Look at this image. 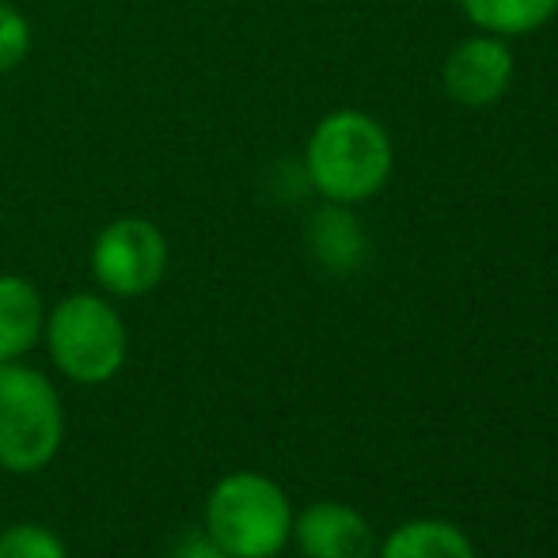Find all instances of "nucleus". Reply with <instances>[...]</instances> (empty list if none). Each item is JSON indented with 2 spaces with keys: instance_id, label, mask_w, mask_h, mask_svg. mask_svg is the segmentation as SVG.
<instances>
[{
  "instance_id": "f257e3e1",
  "label": "nucleus",
  "mask_w": 558,
  "mask_h": 558,
  "mask_svg": "<svg viewBox=\"0 0 558 558\" xmlns=\"http://www.w3.org/2000/svg\"><path fill=\"white\" fill-rule=\"evenodd\" d=\"M396 148L373 114L335 111L308 137V183L335 206H357L388 186Z\"/></svg>"
},
{
  "instance_id": "9b49d317",
  "label": "nucleus",
  "mask_w": 558,
  "mask_h": 558,
  "mask_svg": "<svg viewBox=\"0 0 558 558\" xmlns=\"http://www.w3.org/2000/svg\"><path fill=\"white\" fill-rule=\"evenodd\" d=\"M460 12L483 35L521 38L555 20L558 0H460Z\"/></svg>"
},
{
  "instance_id": "423d86ee",
  "label": "nucleus",
  "mask_w": 558,
  "mask_h": 558,
  "mask_svg": "<svg viewBox=\"0 0 558 558\" xmlns=\"http://www.w3.org/2000/svg\"><path fill=\"white\" fill-rule=\"evenodd\" d=\"M513 84V50L498 35H471L448 53L445 92L460 107H490Z\"/></svg>"
},
{
  "instance_id": "39448f33",
  "label": "nucleus",
  "mask_w": 558,
  "mask_h": 558,
  "mask_svg": "<svg viewBox=\"0 0 558 558\" xmlns=\"http://www.w3.org/2000/svg\"><path fill=\"white\" fill-rule=\"evenodd\" d=\"M168 240L145 217H118L92 247V274L114 296H145L163 281Z\"/></svg>"
},
{
  "instance_id": "4468645a",
  "label": "nucleus",
  "mask_w": 558,
  "mask_h": 558,
  "mask_svg": "<svg viewBox=\"0 0 558 558\" xmlns=\"http://www.w3.org/2000/svg\"><path fill=\"white\" fill-rule=\"evenodd\" d=\"M171 558H228V555L206 536V529H198V532H186V536L179 539Z\"/></svg>"
},
{
  "instance_id": "20e7f679",
  "label": "nucleus",
  "mask_w": 558,
  "mask_h": 558,
  "mask_svg": "<svg viewBox=\"0 0 558 558\" xmlns=\"http://www.w3.org/2000/svg\"><path fill=\"white\" fill-rule=\"evenodd\" d=\"M50 361L73 384H107L122 373L130 335L114 304L96 293H73L46 316L43 327Z\"/></svg>"
},
{
  "instance_id": "ddd939ff",
  "label": "nucleus",
  "mask_w": 558,
  "mask_h": 558,
  "mask_svg": "<svg viewBox=\"0 0 558 558\" xmlns=\"http://www.w3.org/2000/svg\"><path fill=\"white\" fill-rule=\"evenodd\" d=\"M31 46V27L15 8L0 4V73H12Z\"/></svg>"
},
{
  "instance_id": "7ed1b4c3",
  "label": "nucleus",
  "mask_w": 558,
  "mask_h": 558,
  "mask_svg": "<svg viewBox=\"0 0 558 558\" xmlns=\"http://www.w3.org/2000/svg\"><path fill=\"white\" fill-rule=\"evenodd\" d=\"M65 441V407L50 380L23 361L0 365V468L35 475Z\"/></svg>"
},
{
  "instance_id": "1a4fd4ad",
  "label": "nucleus",
  "mask_w": 558,
  "mask_h": 558,
  "mask_svg": "<svg viewBox=\"0 0 558 558\" xmlns=\"http://www.w3.org/2000/svg\"><path fill=\"white\" fill-rule=\"evenodd\" d=\"M46 327V308L38 289L27 278H0V365L23 361L38 345Z\"/></svg>"
},
{
  "instance_id": "9d476101",
  "label": "nucleus",
  "mask_w": 558,
  "mask_h": 558,
  "mask_svg": "<svg viewBox=\"0 0 558 558\" xmlns=\"http://www.w3.org/2000/svg\"><path fill=\"white\" fill-rule=\"evenodd\" d=\"M308 247L316 263L331 274H350L365 263V228L350 214V206H327L312 214L308 221Z\"/></svg>"
},
{
  "instance_id": "f8f14e48",
  "label": "nucleus",
  "mask_w": 558,
  "mask_h": 558,
  "mask_svg": "<svg viewBox=\"0 0 558 558\" xmlns=\"http://www.w3.org/2000/svg\"><path fill=\"white\" fill-rule=\"evenodd\" d=\"M0 558H69V547L46 524L20 521L0 529Z\"/></svg>"
},
{
  "instance_id": "0eeeda50",
  "label": "nucleus",
  "mask_w": 558,
  "mask_h": 558,
  "mask_svg": "<svg viewBox=\"0 0 558 558\" xmlns=\"http://www.w3.org/2000/svg\"><path fill=\"white\" fill-rule=\"evenodd\" d=\"M289 544H296L304 558H373L380 539L361 509L345 501H312L293 517Z\"/></svg>"
},
{
  "instance_id": "f03ea898",
  "label": "nucleus",
  "mask_w": 558,
  "mask_h": 558,
  "mask_svg": "<svg viewBox=\"0 0 558 558\" xmlns=\"http://www.w3.org/2000/svg\"><path fill=\"white\" fill-rule=\"evenodd\" d=\"M293 501L263 471H232L206 498L202 529L228 558H278L293 536Z\"/></svg>"
},
{
  "instance_id": "6e6552de",
  "label": "nucleus",
  "mask_w": 558,
  "mask_h": 558,
  "mask_svg": "<svg viewBox=\"0 0 558 558\" xmlns=\"http://www.w3.org/2000/svg\"><path fill=\"white\" fill-rule=\"evenodd\" d=\"M373 558H478L471 536L445 517H414L376 544Z\"/></svg>"
}]
</instances>
